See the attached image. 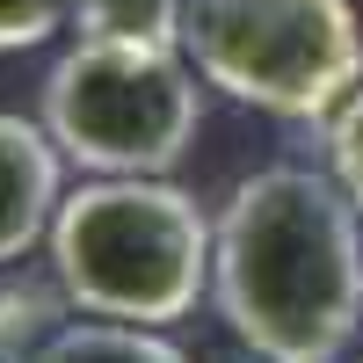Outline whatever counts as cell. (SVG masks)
Returning a JSON list of instances; mask_svg holds the SVG:
<instances>
[{
	"instance_id": "cell-1",
	"label": "cell",
	"mask_w": 363,
	"mask_h": 363,
	"mask_svg": "<svg viewBox=\"0 0 363 363\" xmlns=\"http://www.w3.org/2000/svg\"><path fill=\"white\" fill-rule=\"evenodd\" d=\"M211 298L262 363H342L363 327V211L320 167H255L211 218Z\"/></svg>"
},
{
	"instance_id": "cell-2",
	"label": "cell",
	"mask_w": 363,
	"mask_h": 363,
	"mask_svg": "<svg viewBox=\"0 0 363 363\" xmlns=\"http://www.w3.org/2000/svg\"><path fill=\"white\" fill-rule=\"evenodd\" d=\"M44 247L80 320L174 327L211 291V218L167 174H87L66 189Z\"/></svg>"
},
{
	"instance_id": "cell-3",
	"label": "cell",
	"mask_w": 363,
	"mask_h": 363,
	"mask_svg": "<svg viewBox=\"0 0 363 363\" xmlns=\"http://www.w3.org/2000/svg\"><path fill=\"white\" fill-rule=\"evenodd\" d=\"M182 58L262 116L320 124L363 87V22L349 0H189Z\"/></svg>"
},
{
	"instance_id": "cell-4",
	"label": "cell",
	"mask_w": 363,
	"mask_h": 363,
	"mask_svg": "<svg viewBox=\"0 0 363 363\" xmlns=\"http://www.w3.org/2000/svg\"><path fill=\"white\" fill-rule=\"evenodd\" d=\"M37 124L80 174H167L203 124L196 66L182 58V44L80 37L44 73Z\"/></svg>"
},
{
	"instance_id": "cell-5",
	"label": "cell",
	"mask_w": 363,
	"mask_h": 363,
	"mask_svg": "<svg viewBox=\"0 0 363 363\" xmlns=\"http://www.w3.org/2000/svg\"><path fill=\"white\" fill-rule=\"evenodd\" d=\"M66 203V153L44 124L0 109V269H15L29 247L51 240V218Z\"/></svg>"
},
{
	"instance_id": "cell-6",
	"label": "cell",
	"mask_w": 363,
	"mask_h": 363,
	"mask_svg": "<svg viewBox=\"0 0 363 363\" xmlns=\"http://www.w3.org/2000/svg\"><path fill=\"white\" fill-rule=\"evenodd\" d=\"M29 363H189L167 327H124V320H66Z\"/></svg>"
},
{
	"instance_id": "cell-7",
	"label": "cell",
	"mask_w": 363,
	"mask_h": 363,
	"mask_svg": "<svg viewBox=\"0 0 363 363\" xmlns=\"http://www.w3.org/2000/svg\"><path fill=\"white\" fill-rule=\"evenodd\" d=\"M66 291H58V277L51 284H15L8 269H0V363H29L58 327H66Z\"/></svg>"
},
{
	"instance_id": "cell-8",
	"label": "cell",
	"mask_w": 363,
	"mask_h": 363,
	"mask_svg": "<svg viewBox=\"0 0 363 363\" xmlns=\"http://www.w3.org/2000/svg\"><path fill=\"white\" fill-rule=\"evenodd\" d=\"M189 0H73L80 37H124V44H182Z\"/></svg>"
},
{
	"instance_id": "cell-9",
	"label": "cell",
	"mask_w": 363,
	"mask_h": 363,
	"mask_svg": "<svg viewBox=\"0 0 363 363\" xmlns=\"http://www.w3.org/2000/svg\"><path fill=\"white\" fill-rule=\"evenodd\" d=\"M73 22V0H0V51H37Z\"/></svg>"
},
{
	"instance_id": "cell-10",
	"label": "cell",
	"mask_w": 363,
	"mask_h": 363,
	"mask_svg": "<svg viewBox=\"0 0 363 363\" xmlns=\"http://www.w3.org/2000/svg\"><path fill=\"white\" fill-rule=\"evenodd\" d=\"M327 160H335V182L349 189V203L363 211V87L327 116Z\"/></svg>"
}]
</instances>
